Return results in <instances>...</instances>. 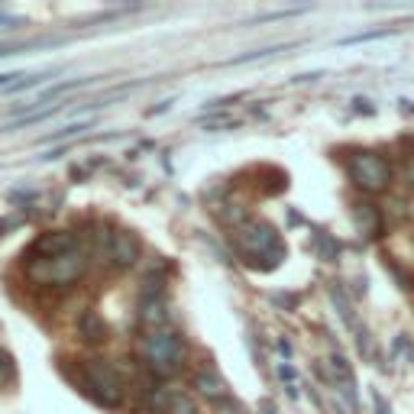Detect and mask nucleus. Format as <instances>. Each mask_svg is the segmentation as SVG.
<instances>
[{
	"instance_id": "8",
	"label": "nucleus",
	"mask_w": 414,
	"mask_h": 414,
	"mask_svg": "<svg viewBox=\"0 0 414 414\" xmlns=\"http://www.w3.org/2000/svg\"><path fill=\"white\" fill-rule=\"evenodd\" d=\"M140 324L146 327V333L169 330V308H165V298H140Z\"/></svg>"
},
{
	"instance_id": "13",
	"label": "nucleus",
	"mask_w": 414,
	"mask_h": 414,
	"mask_svg": "<svg viewBox=\"0 0 414 414\" xmlns=\"http://www.w3.org/2000/svg\"><path fill=\"white\" fill-rule=\"evenodd\" d=\"M16 382V359L7 350H0V388H10Z\"/></svg>"
},
{
	"instance_id": "12",
	"label": "nucleus",
	"mask_w": 414,
	"mask_h": 414,
	"mask_svg": "<svg viewBox=\"0 0 414 414\" xmlns=\"http://www.w3.org/2000/svg\"><path fill=\"white\" fill-rule=\"evenodd\" d=\"M78 333H81L85 340H91V343H104V340H107L104 317H100L98 311H85V314H81V321H78Z\"/></svg>"
},
{
	"instance_id": "9",
	"label": "nucleus",
	"mask_w": 414,
	"mask_h": 414,
	"mask_svg": "<svg viewBox=\"0 0 414 414\" xmlns=\"http://www.w3.org/2000/svg\"><path fill=\"white\" fill-rule=\"evenodd\" d=\"M317 372L327 376L333 385H343L346 392H350V398H356V392H353V372H350V363H346V359L330 356V359H324V363L317 366Z\"/></svg>"
},
{
	"instance_id": "7",
	"label": "nucleus",
	"mask_w": 414,
	"mask_h": 414,
	"mask_svg": "<svg viewBox=\"0 0 414 414\" xmlns=\"http://www.w3.org/2000/svg\"><path fill=\"white\" fill-rule=\"evenodd\" d=\"M107 256H110L113 266L130 269V266L140 262L143 246L130 230H113V233H107Z\"/></svg>"
},
{
	"instance_id": "11",
	"label": "nucleus",
	"mask_w": 414,
	"mask_h": 414,
	"mask_svg": "<svg viewBox=\"0 0 414 414\" xmlns=\"http://www.w3.org/2000/svg\"><path fill=\"white\" fill-rule=\"evenodd\" d=\"M195 388L204 395V398H211V401H224L227 398V385H224V379H220L214 369H197L195 372Z\"/></svg>"
},
{
	"instance_id": "14",
	"label": "nucleus",
	"mask_w": 414,
	"mask_h": 414,
	"mask_svg": "<svg viewBox=\"0 0 414 414\" xmlns=\"http://www.w3.org/2000/svg\"><path fill=\"white\" fill-rule=\"evenodd\" d=\"M408 217H414V201H411V204H408Z\"/></svg>"
},
{
	"instance_id": "1",
	"label": "nucleus",
	"mask_w": 414,
	"mask_h": 414,
	"mask_svg": "<svg viewBox=\"0 0 414 414\" xmlns=\"http://www.w3.org/2000/svg\"><path fill=\"white\" fill-rule=\"evenodd\" d=\"M239 249L256 269H275L285 259V243H281L279 230L266 220H253L239 230Z\"/></svg>"
},
{
	"instance_id": "4",
	"label": "nucleus",
	"mask_w": 414,
	"mask_h": 414,
	"mask_svg": "<svg viewBox=\"0 0 414 414\" xmlns=\"http://www.w3.org/2000/svg\"><path fill=\"white\" fill-rule=\"evenodd\" d=\"M88 269V259L81 249L68 256H58V259H49V262H33L29 266V279L33 281H46V285H75Z\"/></svg>"
},
{
	"instance_id": "2",
	"label": "nucleus",
	"mask_w": 414,
	"mask_h": 414,
	"mask_svg": "<svg viewBox=\"0 0 414 414\" xmlns=\"http://www.w3.org/2000/svg\"><path fill=\"white\" fill-rule=\"evenodd\" d=\"M75 385L107 408H117L123 401V379H120L117 369L110 363H104V359H91L85 366V382H75Z\"/></svg>"
},
{
	"instance_id": "5",
	"label": "nucleus",
	"mask_w": 414,
	"mask_h": 414,
	"mask_svg": "<svg viewBox=\"0 0 414 414\" xmlns=\"http://www.w3.org/2000/svg\"><path fill=\"white\" fill-rule=\"evenodd\" d=\"M350 178L356 188L369 191V195H379L392 182V165L379 152H356L350 159Z\"/></svg>"
},
{
	"instance_id": "6",
	"label": "nucleus",
	"mask_w": 414,
	"mask_h": 414,
	"mask_svg": "<svg viewBox=\"0 0 414 414\" xmlns=\"http://www.w3.org/2000/svg\"><path fill=\"white\" fill-rule=\"evenodd\" d=\"M78 249V243H75V233H68V230H49V233H43V237H36L33 243H29V249H26V259H33V262H49V259H58V256H68V253H75Z\"/></svg>"
},
{
	"instance_id": "3",
	"label": "nucleus",
	"mask_w": 414,
	"mask_h": 414,
	"mask_svg": "<svg viewBox=\"0 0 414 414\" xmlns=\"http://www.w3.org/2000/svg\"><path fill=\"white\" fill-rule=\"evenodd\" d=\"M143 353H146V363L155 376H175L182 369V340L172 333V330H159V333H146L143 340Z\"/></svg>"
},
{
	"instance_id": "10",
	"label": "nucleus",
	"mask_w": 414,
	"mask_h": 414,
	"mask_svg": "<svg viewBox=\"0 0 414 414\" xmlns=\"http://www.w3.org/2000/svg\"><path fill=\"white\" fill-rule=\"evenodd\" d=\"M353 220H356V230L363 233V237H379V233H382L379 207H372V204H366V201L353 204Z\"/></svg>"
}]
</instances>
